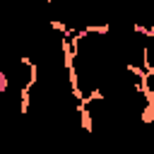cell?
<instances>
[{
    "label": "cell",
    "mask_w": 154,
    "mask_h": 154,
    "mask_svg": "<svg viewBox=\"0 0 154 154\" xmlns=\"http://www.w3.org/2000/svg\"><path fill=\"white\" fill-rule=\"evenodd\" d=\"M67 36V67L70 79L82 101L99 96L106 84L116 77V72L125 65L116 58L108 26L84 29L79 34H65Z\"/></svg>",
    "instance_id": "6da1fadb"
}]
</instances>
